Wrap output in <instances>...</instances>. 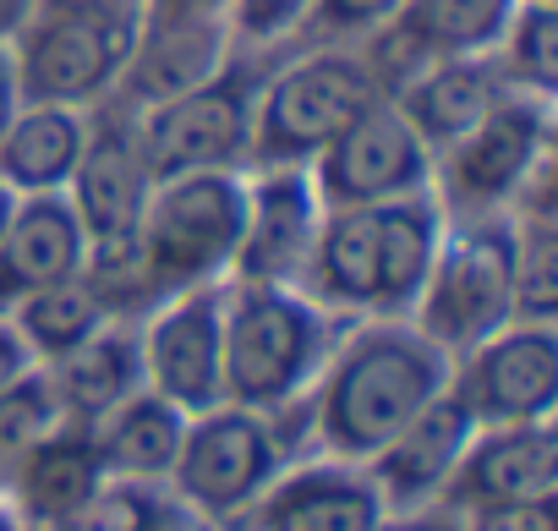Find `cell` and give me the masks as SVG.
<instances>
[{"mask_svg": "<svg viewBox=\"0 0 558 531\" xmlns=\"http://www.w3.org/2000/svg\"><path fill=\"white\" fill-rule=\"evenodd\" d=\"M504 94V77L487 56H465V61H433L416 77H405L389 105L411 121V132L427 143V154L438 159L444 148H454Z\"/></svg>", "mask_w": 558, "mask_h": 531, "instance_id": "cell-21", "label": "cell"}, {"mask_svg": "<svg viewBox=\"0 0 558 531\" xmlns=\"http://www.w3.org/2000/svg\"><path fill=\"white\" fill-rule=\"evenodd\" d=\"M296 291L307 302H318L324 313H335V318H351V313L373 318V297H378V225H373V208L324 214Z\"/></svg>", "mask_w": 558, "mask_h": 531, "instance_id": "cell-23", "label": "cell"}, {"mask_svg": "<svg viewBox=\"0 0 558 531\" xmlns=\"http://www.w3.org/2000/svg\"><path fill=\"white\" fill-rule=\"evenodd\" d=\"M132 39L121 17H88V12H50L34 23L12 56L17 99L23 105H66L83 110L126 72Z\"/></svg>", "mask_w": 558, "mask_h": 531, "instance_id": "cell-12", "label": "cell"}, {"mask_svg": "<svg viewBox=\"0 0 558 531\" xmlns=\"http://www.w3.org/2000/svg\"><path fill=\"white\" fill-rule=\"evenodd\" d=\"M498 77L514 94L553 99L558 88V12L553 0H520L504 39H498Z\"/></svg>", "mask_w": 558, "mask_h": 531, "instance_id": "cell-29", "label": "cell"}, {"mask_svg": "<svg viewBox=\"0 0 558 531\" xmlns=\"http://www.w3.org/2000/svg\"><path fill=\"white\" fill-rule=\"evenodd\" d=\"M241 225H246V181L235 170L154 181L148 208L137 219V252L154 280V297L165 302L197 286H219L235 263Z\"/></svg>", "mask_w": 558, "mask_h": 531, "instance_id": "cell-3", "label": "cell"}, {"mask_svg": "<svg viewBox=\"0 0 558 531\" xmlns=\"http://www.w3.org/2000/svg\"><path fill=\"white\" fill-rule=\"evenodd\" d=\"M23 110L17 99V72H12V50H0V132L12 126V116Z\"/></svg>", "mask_w": 558, "mask_h": 531, "instance_id": "cell-38", "label": "cell"}, {"mask_svg": "<svg viewBox=\"0 0 558 531\" xmlns=\"http://www.w3.org/2000/svg\"><path fill=\"white\" fill-rule=\"evenodd\" d=\"M465 531H558L553 498H514V504H476L460 515Z\"/></svg>", "mask_w": 558, "mask_h": 531, "instance_id": "cell-33", "label": "cell"}, {"mask_svg": "<svg viewBox=\"0 0 558 531\" xmlns=\"http://www.w3.org/2000/svg\"><path fill=\"white\" fill-rule=\"evenodd\" d=\"M56 12H88V17H121V0H50Z\"/></svg>", "mask_w": 558, "mask_h": 531, "instance_id": "cell-40", "label": "cell"}, {"mask_svg": "<svg viewBox=\"0 0 558 531\" xmlns=\"http://www.w3.org/2000/svg\"><path fill=\"white\" fill-rule=\"evenodd\" d=\"M378 531H465L460 509H444V504H427V509H400V515H384Z\"/></svg>", "mask_w": 558, "mask_h": 531, "instance_id": "cell-36", "label": "cell"}, {"mask_svg": "<svg viewBox=\"0 0 558 531\" xmlns=\"http://www.w3.org/2000/svg\"><path fill=\"white\" fill-rule=\"evenodd\" d=\"M165 504L159 487H143V482H121V476H105L61 526L50 531H137L154 509Z\"/></svg>", "mask_w": 558, "mask_h": 531, "instance_id": "cell-32", "label": "cell"}, {"mask_svg": "<svg viewBox=\"0 0 558 531\" xmlns=\"http://www.w3.org/2000/svg\"><path fill=\"white\" fill-rule=\"evenodd\" d=\"M61 422H66V411H61L45 367H34L12 389H0V476H7L39 438H50Z\"/></svg>", "mask_w": 558, "mask_h": 531, "instance_id": "cell-31", "label": "cell"}, {"mask_svg": "<svg viewBox=\"0 0 558 531\" xmlns=\"http://www.w3.org/2000/svg\"><path fill=\"white\" fill-rule=\"evenodd\" d=\"M318 225H324V203L313 192L307 165L257 170L246 181V225H241L230 280H241V286H302Z\"/></svg>", "mask_w": 558, "mask_h": 531, "instance_id": "cell-13", "label": "cell"}, {"mask_svg": "<svg viewBox=\"0 0 558 531\" xmlns=\"http://www.w3.org/2000/svg\"><path fill=\"white\" fill-rule=\"evenodd\" d=\"M137 531H203V526H197V520H192V515H186L175 498H165V504H159V509H154V515H148Z\"/></svg>", "mask_w": 558, "mask_h": 531, "instance_id": "cell-39", "label": "cell"}, {"mask_svg": "<svg viewBox=\"0 0 558 531\" xmlns=\"http://www.w3.org/2000/svg\"><path fill=\"white\" fill-rule=\"evenodd\" d=\"M520 0H405L395 17V45L411 56V77L433 61L493 56Z\"/></svg>", "mask_w": 558, "mask_h": 531, "instance_id": "cell-26", "label": "cell"}, {"mask_svg": "<svg viewBox=\"0 0 558 531\" xmlns=\"http://www.w3.org/2000/svg\"><path fill=\"white\" fill-rule=\"evenodd\" d=\"M547 159V99L504 88L498 105L433 159L438 181V208H454L460 219L482 214H509L536 165Z\"/></svg>", "mask_w": 558, "mask_h": 531, "instance_id": "cell-7", "label": "cell"}, {"mask_svg": "<svg viewBox=\"0 0 558 531\" xmlns=\"http://www.w3.org/2000/svg\"><path fill=\"white\" fill-rule=\"evenodd\" d=\"M384 99L373 61L345 50H318L296 67H286L252 105V148L246 159L257 170L313 165L362 110Z\"/></svg>", "mask_w": 558, "mask_h": 531, "instance_id": "cell-5", "label": "cell"}, {"mask_svg": "<svg viewBox=\"0 0 558 531\" xmlns=\"http://www.w3.org/2000/svg\"><path fill=\"white\" fill-rule=\"evenodd\" d=\"M170 7H208V12H219V7H230V0H170Z\"/></svg>", "mask_w": 558, "mask_h": 531, "instance_id": "cell-44", "label": "cell"}, {"mask_svg": "<svg viewBox=\"0 0 558 531\" xmlns=\"http://www.w3.org/2000/svg\"><path fill=\"white\" fill-rule=\"evenodd\" d=\"M252 77L241 67L214 72L208 83L148 105L143 121H132L143 165L154 181L197 176V170H235L252 148Z\"/></svg>", "mask_w": 558, "mask_h": 531, "instance_id": "cell-8", "label": "cell"}, {"mask_svg": "<svg viewBox=\"0 0 558 531\" xmlns=\"http://www.w3.org/2000/svg\"><path fill=\"white\" fill-rule=\"evenodd\" d=\"M7 318H12V329L23 335V346L34 351L39 367L72 357L83 340H94V335L110 324V313H105L99 297L83 286V275H72V280H61V286H45V291L23 297Z\"/></svg>", "mask_w": 558, "mask_h": 531, "instance_id": "cell-28", "label": "cell"}, {"mask_svg": "<svg viewBox=\"0 0 558 531\" xmlns=\"http://www.w3.org/2000/svg\"><path fill=\"white\" fill-rule=\"evenodd\" d=\"M12 214H17V192L0 181V236H7V225H12Z\"/></svg>", "mask_w": 558, "mask_h": 531, "instance_id": "cell-41", "label": "cell"}, {"mask_svg": "<svg viewBox=\"0 0 558 531\" xmlns=\"http://www.w3.org/2000/svg\"><path fill=\"white\" fill-rule=\"evenodd\" d=\"M476 422L465 417V406L454 395H438L416 422H405L362 471L373 476L378 498L389 515L400 509H427V504H444V487L471 444Z\"/></svg>", "mask_w": 558, "mask_h": 531, "instance_id": "cell-16", "label": "cell"}, {"mask_svg": "<svg viewBox=\"0 0 558 531\" xmlns=\"http://www.w3.org/2000/svg\"><path fill=\"white\" fill-rule=\"evenodd\" d=\"M286 466L291 455L274 438L268 417L241 406H214L203 417H186V438L165 487L197 526H230L252 515V504Z\"/></svg>", "mask_w": 558, "mask_h": 531, "instance_id": "cell-6", "label": "cell"}, {"mask_svg": "<svg viewBox=\"0 0 558 531\" xmlns=\"http://www.w3.org/2000/svg\"><path fill=\"white\" fill-rule=\"evenodd\" d=\"M411 324L454 362L504 324H514V219L482 214L444 225L433 275L422 286V302L411 307Z\"/></svg>", "mask_w": 558, "mask_h": 531, "instance_id": "cell-4", "label": "cell"}, {"mask_svg": "<svg viewBox=\"0 0 558 531\" xmlns=\"http://www.w3.org/2000/svg\"><path fill=\"white\" fill-rule=\"evenodd\" d=\"M449 395L476 427L553 422L558 406V335L553 324H504L465 357H454Z\"/></svg>", "mask_w": 558, "mask_h": 531, "instance_id": "cell-10", "label": "cell"}, {"mask_svg": "<svg viewBox=\"0 0 558 531\" xmlns=\"http://www.w3.org/2000/svg\"><path fill=\"white\" fill-rule=\"evenodd\" d=\"M514 219V324H553L558 313V230L547 203H525Z\"/></svg>", "mask_w": 558, "mask_h": 531, "instance_id": "cell-30", "label": "cell"}, {"mask_svg": "<svg viewBox=\"0 0 558 531\" xmlns=\"http://www.w3.org/2000/svg\"><path fill=\"white\" fill-rule=\"evenodd\" d=\"M143 389L186 417L225 406V286L165 297L137 335Z\"/></svg>", "mask_w": 558, "mask_h": 531, "instance_id": "cell-11", "label": "cell"}, {"mask_svg": "<svg viewBox=\"0 0 558 531\" xmlns=\"http://www.w3.org/2000/svg\"><path fill=\"white\" fill-rule=\"evenodd\" d=\"M558 493V433L553 422H514V427H476L449 487L444 509L476 504H514V498H553Z\"/></svg>", "mask_w": 558, "mask_h": 531, "instance_id": "cell-15", "label": "cell"}, {"mask_svg": "<svg viewBox=\"0 0 558 531\" xmlns=\"http://www.w3.org/2000/svg\"><path fill=\"white\" fill-rule=\"evenodd\" d=\"M45 373L56 384V400H61L66 422L94 427L121 400H132L143 389V351H137V335L126 324H105L94 340H83L72 357L50 362Z\"/></svg>", "mask_w": 558, "mask_h": 531, "instance_id": "cell-24", "label": "cell"}, {"mask_svg": "<svg viewBox=\"0 0 558 531\" xmlns=\"http://www.w3.org/2000/svg\"><path fill=\"white\" fill-rule=\"evenodd\" d=\"M214 72H225V28L208 7H170L165 0L159 23L126 56V88L132 99H143V110L208 83Z\"/></svg>", "mask_w": 558, "mask_h": 531, "instance_id": "cell-20", "label": "cell"}, {"mask_svg": "<svg viewBox=\"0 0 558 531\" xmlns=\"http://www.w3.org/2000/svg\"><path fill=\"white\" fill-rule=\"evenodd\" d=\"M335 346V313L296 286H225V406L274 417L307 400Z\"/></svg>", "mask_w": 558, "mask_h": 531, "instance_id": "cell-2", "label": "cell"}, {"mask_svg": "<svg viewBox=\"0 0 558 531\" xmlns=\"http://www.w3.org/2000/svg\"><path fill=\"white\" fill-rule=\"evenodd\" d=\"M449 373L454 362L411 318H367L362 329L340 335L324 378L307 395L318 449L367 466L405 422L449 395Z\"/></svg>", "mask_w": 558, "mask_h": 531, "instance_id": "cell-1", "label": "cell"}, {"mask_svg": "<svg viewBox=\"0 0 558 531\" xmlns=\"http://www.w3.org/2000/svg\"><path fill=\"white\" fill-rule=\"evenodd\" d=\"M384 515L389 509L356 460L318 455L279 471L268 493L252 504L246 526L252 531H378Z\"/></svg>", "mask_w": 558, "mask_h": 531, "instance_id": "cell-14", "label": "cell"}, {"mask_svg": "<svg viewBox=\"0 0 558 531\" xmlns=\"http://www.w3.org/2000/svg\"><path fill=\"white\" fill-rule=\"evenodd\" d=\"M88 236L66 203V192L17 197V214L0 236V313H12L23 297L83 275Z\"/></svg>", "mask_w": 558, "mask_h": 531, "instance_id": "cell-18", "label": "cell"}, {"mask_svg": "<svg viewBox=\"0 0 558 531\" xmlns=\"http://www.w3.org/2000/svg\"><path fill=\"white\" fill-rule=\"evenodd\" d=\"M94 433V449L105 460V476H121V482H143V487H159L181 455V438H186V411H175L170 400L137 389L132 400H121L105 422L88 427Z\"/></svg>", "mask_w": 558, "mask_h": 531, "instance_id": "cell-27", "label": "cell"}, {"mask_svg": "<svg viewBox=\"0 0 558 531\" xmlns=\"http://www.w3.org/2000/svg\"><path fill=\"white\" fill-rule=\"evenodd\" d=\"M0 531H23V526H17V515H12V504H7V498H0Z\"/></svg>", "mask_w": 558, "mask_h": 531, "instance_id": "cell-43", "label": "cell"}, {"mask_svg": "<svg viewBox=\"0 0 558 531\" xmlns=\"http://www.w3.org/2000/svg\"><path fill=\"white\" fill-rule=\"evenodd\" d=\"M88 143V121L83 110L66 105H23L12 116V126L0 132V181L17 197H39V192H66L77 159Z\"/></svg>", "mask_w": 558, "mask_h": 531, "instance_id": "cell-25", "label": "cell"}, {"mask_svg": "<svg viewBox=\"0 0 558 531\" xmlns=\"http://www.w3.org/2000/svg\"><path fill=\"white\" fill-rule=\"evenodd\" d=\"M39 362H34V351L23 346V335L12 329V318L0 313V389H12L17 378H28Z\"/></svg>", "mask_w": 558, "mask_h": 531, "instance_id": "cell-37", "label": "cell"}, {"mask_svg": "<svg viewBox=\"0 0 558 531\" xmlns=\"http://www.w3.org/2000/svg\"><path fill=\"white\" fill-rule=\"evenodd\" d=\"M99 482H105V460L94 449V433L77 427V422H61L50 438H39L7 476H0V498L12 504L23 531H50Z\"/></svg>", "mask_w": 558, "mask_h": 531, "instance_id": "cell-19", "label": "cell"}, {"mask_svg": "<svg viewBox=\"0 0 558 531\" xmlns=\"http://www.w3.org/2000/svg\"><path fill=\"white\" fill-rule=\"evenodd\" d=\"M230 12L246 39H279L313 12V0H230Z\"/></svg>", "mask_w": 558, "mask_h": 531, "instance_id": "cell-34", "label": "cell"}, {"mask_svg": "<svg viewBox=\"0 0 558 531\" xmlns=\"http://www.w3.org/2000/svg\"><path fill=\"white\" fill-rule=\"evenodd\" d=\"M307 176H313L324 214L378 208L411 192H433V154L411 132V121L389 99H378L307 165Z\"/></svg>", "mask_w": 558, "mask_h": 531, "instance_id": "cell-9", "label": "cell"}, {"mask_svg": "<svg viewBox=\"0 0 558 531\" xmlns=\"http://www.w3.org/2000/svg\"><path fill=\"white\" fill-rule=\"evenodd\" d=\"M23 17V0H0V28H12Z\"/></svg>", "mask_w": 558, "mask_h": 531, "instance_id": "cell-42", "label": "cell"}, {"mask_svg": "<svg viewBox=\"0 0 558 531\" xmlns=\"http://www.w3.org/2000/svg\"><path fill=\"white\" fill-rule=\"evenodd\" d=\"M148 192H154V176L143 165V148H137L132 121H99V126H88L83 159H77V170L66 181V203H72L83 236L88 241L137 236V219L148 208Z\"/></svg>", "mask_w": 558, "mask_h": 531, "instance_id": "cell-17", "label": "cell"}, {"mask_svg": "<svg viewBox=\"0 0 558 531\" xmlns=\"http://www.w3.org/2000/svg\"><path fill=\"white\" fill-rule=\"evenodd\" d=\"M405 0H313V12L324 28H340V34H356V28H378V23H395Z\"/></svg>", "mask_w": 558, "mask_h": 531, "instance_id": "cell-35", "label": "cell"}, {"mask_svg": "<svg viewBox=\"0 0 558 531\" xmlns=\"http://www.w3.org/2000/svg\"><path fill=\"white\" fill-rule=\"evenodd\" d=\"M378 225V297H373V318H411V307L422 302V286L433 275V257L444 241V208L433 192H411L395 203L373 208Z\"/></svg>", "mask_w": 558, "mask_h": 531, "instance_id": "cell-22", "label": "cell"}]
</instances>
